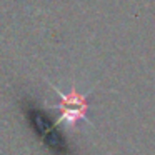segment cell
Instances as JSON below:
<instances>
[{"label": "cell", "instance_id": "6da1fadb", "mask_svg": "<svg viewBox=\"0 0 155 155\" xmlns=\"http://www.w3.org/2000/svg\"><path fill=\"white\" fill-rule=\"evenodd\" d=\"M52 88H54V90L58 94V97H60V104L52 105V108L74 107V108H85V110L88 108V104H87V98H85V95L78 94V92L75 90V87L70 90V94H64V92H60L57 87H54V85H52Z\"/></svg>", "mask_w": 155, "mask_h": 155}, {"label": "cell", "instance_id": "7a4b0ae2", "mask_svg": "<svg viewBox=\"0 0 155 155\" xmlns=\"http://www.w3.org/2000/svg\"><path fill=\"white\" fill-rule=\"evenodd\" d=\"M62 114L60 117L57 118L55 125L57 124H65L67 127H74L78 120H84V122H88V115H87V110L85 108H74V107H60Z\"/></svg>", "mask_w": 155, "mask_h": 155}]
</instances>
